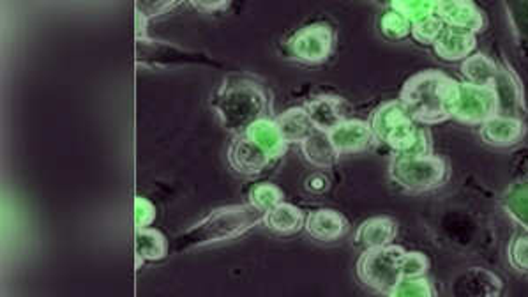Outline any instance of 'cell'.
Returning a JSON list of instances; mask_svg holds the SVG:
<instances>
[{
    "mask_svg": "<svg viewBox=\"0 0 528 297\" xmlns=\"http://www.w3.org/2000/svg\"><path fill=\"white\" fill-rule=\"evenodd\" d=\"M212 108L227 131L242 135L256 121L267 117L269 94L244 76H227L212 98Z\"/></svg>",
    "mask_w": 528,
    "mask_h": 297,
    "instance_id": "1",
    "label": "cell"
},
{
    "mask_svg": "<svg viewBox=\"0 0 528 297\" xmlns=\"http://www.w3.org/2000/svg\"><path fill=\"white\" fill-rule=\"evenodd\" d=\"M458 84L440 71H421L407 80L399 101L416 122L423 126L440 124L451 119V104Z\"/></svg>",
    "mask_w": 528,
    "mask_h": 297,
    "instance_id": "2",
    "label": "cell"
},
{
    "mask_svg": "<svg viewBox=\"0 0 528 297\" xmlns=\"http://www.w3.org/2000/svg\"><path fill=\"white\" fill-rule=\"evenodd\" d=\"M265 212L258 211L251 203L227 205L212 211L200 223L183 232L175 241V251H186L194 248L209 247L223 241H230L249 232L255 225L264 223Z\"/></svg>",
    "mask_w": 528,
    "mask_h": 297,
    "instance_id": "3",
    "label": "cell"
},
{
    "mask_svg": "<svg viewBox=\"0 0 528 297\" xmlns=\"http://www.w3.org/2000/svg\"><path fill=\"white\" fill-rule=\"evenodd\" d=\"M371 131L377 142H384L396 154L403 156H430L432 135L414 121L401 101H387L370 117Z\"/></svg>",
    "mask_w": 528,
    "mask_h": 297,
    "instance_id": "4",
    "label": "cell"
},
{
    "mask_svg": "<svg viewBox=\"0 0 528 297\" xmlns=\"http://www.w3.org/2000/svg\"><path fill=\"white\" fill-rule=\"evenodd\" d=\"M389 177L410 194L432 192L443 184L447 165L438 156H403L392 154L389 161Z\"/></svg>",
    "mask_w": 528,
    "mask_h": 297,
    "instance_id": "5",
    "label": "cell"
},
{
    "mask_svg": "<svg viewBox=\"0 0 528 297\" xmlns=\"http://www.w3.org/2000/svg\"><path fill=\"white\" fill-rule=\"evenodd\" d=\"M407 251L398 245L366 249L357 260V274L370 289L389 296L399 284V264Z\"/></svg>",
    "mask_w": 528,
    "mask_h": 297,
    "instance_id": "6",
    "label": "cell"
},
{
    "mask_svg": "<svg viewBox=\"0 0 528 297\" xmlns=\"http://www.w3.org/2000/svg\"><path fill=\"white\" fill-rule=\"evenodd\" d=\"M497 113V98L491 87H476L467 82L458 84L456 96L451 104V119L463 124L482 126Z\"/></svg>",
    "mask_w": 528,
    "mask_h": 297,
    "instance_id": "7",
    "label": "cell"
},
{
    "mask_svg": "<svg viewBox=\"0 0 528 297\" xmlns=\"http://www.w3.org/2000/svg\"><path fill=\"white\" fill-rule=\"evenodd\" d=\"M335 31L327 23H309L289 40L290 53L306 64H320L327 60L335 50Z\"/></svg>",
    "mask_w": 528,
    "mask_h": 297,
    "instance_id": "8",
    "label": "cell"
},
{
    "mask_svg": "<svg viewBox=\"0 0 528 297\" xmlns=\"http://www.w3.org/2000/svg\"><path fill=\"white\" fill-rule=\"evenodd\" d=\"M137 57H139V64L157 66V68L192 64V62L203 60L201 53H192L177 45H172L166 41H156L150 38H137Z\"/></svg>",
    "mask_w": 528,
    "mask_h": 297,
    "instance_id": "9",
    "label": "cell"
},
{
    "mask_svg": "<svg viewBox=\"0 0 528 297\" xmlns=\"http://www.w3.org/2000/svg\"><path fill=\"white\" fill-rule=\"evenodd\" d=\"M329 137L339 156L366 150L377 142L370 122L361 119H345L333 131H329Z\"/></svg>",
    "mask_w": 528,
    "mask_h": 297,
    "instance_id": "10",
    "label": "cell"
},
{
    "mask_svg": "<svg viewBox=\"0 0 528 297\" xmlns=\"http://www.w3.org/2000/svg\"><path fill=\"white\" fill-rule=\"evenodd\" d=\"M436 14L445 27L478 34L484 29V16L472 2L463 0H443L436 5Z\"/></svg>",
    "mask_w": 528,
    "mask_h": 297,
    "instance_id": "11",
    "label": "cell"
},
{
    "mask_svg": "<svg viewBox=\"0 0 528 297\" xmlns=\"http://www.w3.org/2000/svg\"><path fill=\"white\" fill-rule=\"evenodd\" d=\"M491 89L497 98V115L520 119V112L524 108V91L513 69L498 64V71Z\"/></svg>",
    "mask_w": 528,
    "mask_h": 297,
    "instance_id": "12",
    "label": "cell"
},
{
    "mask_svg": "<svg viewBox=\"0 0 528 297\" xmlns=\"http://www.w3.org/2000/svg\"><path fill=\"white\" fill-rule=\"evenodd\" d=\"M273 159L258 148L246 133L236 135L228 148V163L242 176L260 174Z\"/></svg>",
    "mask_w": 528,
    "mask_h": 297,
    "instance_id": "13",
    "label": "cell"
},
{
    "mask_svg": "<svg viewBox=\"0 0 528 297\" xmlns=\"http://www.w3.org/2000/svg\"><path fill=\"white\" fill-rule=\"evenodd\" d=\"M480 139L493 148H511L518 144L525 135V124L522 119L495 115L486 121L479 130Z\"/></svg>",
    "mask_w": 528,
    "mask_h": 297,
    "instance_id": "14",
    "label": "cell"
},
{
    "mask_svg": "<svg viewBox=\"0 0 528 297\" xmlns=\"http://www.w3.org/2000/svg\"><path fill=\"white\" fill-rule=\"evenodd\" d=\"M304 110L313 124L315 130L318 131H333L337 124H341L345 117V101L339 96H331V94H322L317 98L306 101Z\"/></svg>",
    "mask_w": 528,
    "mask_h": 297,
    "instance_id": "15",
    "label": "cell"
},
{
    "mask_svg": "<svg viewBox=\"0 0 528 297\" xmlns=\"http://www.w3.org/2000/svg\"><path fill=\"white\" fill-rule=\"evenodd\" d=\"M304 229L313 239L331 243L346 234L348 221L337 211L318 209V211H311L306 216Z\"/></svg>",
    "mask_w": 528,
    "mask_h": 297,
    "instance_id": "16",
    "label": "cell"
},
{
    "mask_svg": "<svg viewBox=\"0 0 528 297\" xmlns=\"http://www.w3.org/2000/svg\"><path fill=\"white\" fill-rule=\"evenodd\" d=\"M476 43H478L476 34L445 27V31L442 32L438 41L433 45V50L442 60H447V62L461 60L463 62L472 55V51L476 50Z\"/></svg>",
    "mask_w": 528,
    "mask_h": 297,
    "instance_id": "17",
    "label": "cell"
},
{
    "mask_svg": "<svg viewBox=\"0 0 528 297\" xmlns=\"http://www.w3.org/2000/svg\"><path fill=\"white\" fill-rule=\"evenodd\" d=\"M396 236H398V223L392 218L377 216V218L366 220L357 229L355 245L364 247L366 249L389 247L392 245Z\"/></svg>",
    "mask_w": 528,
    "mask_h": 297,
    "instance_id": "18",
    "label": "cell"
},
{
    "mask_svg": "<svg viewBox=\"0 0 528 297\" xmlns=\"http://www.w3.org/2000/svg\"><path fill=\"white\" fill-rule=\"evenodd\" d=\"M246 135L262 148L273 161L282 158L285 148H287V142L276 124L274 119L271 117H264L260 121H256L255 124H251L246 130Z\"/></svg>",
    "mask_w": 528,
    "mask_h": 297,
    "instance_id": "19",
    "label": "cell"
},
{
    "mask_svg": "<svg viewBox=\"0 0 528 297\" xmlns=\"http://www.w3.org/2000/svg\"><path fill=\"white\" fill-rule=\"evenodd\" d=\"M274 121L287 144H302L315 131L304 106L289 108L283 113H280Z\"/></svg>",
    "mask_w": 528,
    "mask_h": 297,
    "instance_id": "20",
    "label": "cell"
},
{
    "mask_svg": "<svg viewBox=\"0 0 528 297\" xmlns=\"http://www.w3.org/2000/svg\"><path fill=\"white\" fill-rule=\"evenodd\" d=\"M302 156L306 161L315 165L317 168H331L339 158L336 148L331 142L329 133L315 130L302 144H300Z\"/></svg>",
    "mask_w": 528,
    "mask_h": 297,
    "instance_id": "21",
    "label": "cell"
},
{
    "mask_svg": "<svg viewBox=\"0 0 528 297\" xmlns=\"http://www.w3.org/2000/svg\"><path fill=\"white\" fill-rule=\"evenodd\" d=\"M304 221L306 220L302 216V211L289 202H282L274 209L267 211L264 216L265 227L278 234H293L302 229Z\"/></svg>",
    "mask_w": 528,
    "mask_h": 297,
    "instance_id": "22",
    "label": "cell"
},
{
    "mask_svg": "<svg viewBox=\"0 0 528 297\" xmlns=\"http://www.w3.org/2000/svg\"><path fill=\"white\" fill-rule=\"evenodd\" d=\"M498 71V64L489 57L476 53L461 62V75L467 84L476 87H491Z\"/></svg>",
    "mask_w": 528,
    "mask_h": 297,
    "instance_id": "23",
    "label": "cell"
},
{
    "mask_svg": "<svg viewBox=\"0 0 528 297\" xmlns=\"http://www.w3.org/2000/svg\"><path fill=\"white\" fill-rule=\"evenodd\" d=\"M168 255V241L157 229L137 230V267L142 262L163 260Z\"/></svg>",
    "mask_w": 528,
    "mask_h": 297,
    "instance_id": "24",
    "label": "cell"
},
{
    "mask_svg": "<svg viewBox=\"0 0 528 297\" xmlns=\"http://www.w3.org/2000/svg\"><path fill=\"white\" fill-rule=\"evenodd\" d=\"M506 211L528 232V181L513 184L504 195Z\"/></svg>",
    "mask_w": 528,
    "mask_h": 297,
    "instance_id": "25",
    "label": "cell"
},
{
    "mask_svg": "<svg viewBox=\"0 0 528 297\" xmlns=\"http://www.w3.org/2000/svg\"><path fill=\"white\" fill-rule=\"evenodd\" d=\"M379 29L384 38L392 41L405 40L407 36L412 34V23L408 22V18L403 16L399 11L392 9L390 5L380 14Z\"/></svg>",
    "mask_w": 528,
    "mask_h": 297,
    "instance_id": "26",
    "label": "cell"
},
{
    "mask_svg": "<svg viewBox=\"0 0 528 297\" xmlns=\"http://www.w3.org/2000/svg\"><path fill=\"white\" fill-rule=\"evenodd\" d=\"M283 198V192L273 183H260L249 190V203L262 212L274 209L276 205L285 202Z\"/></svg>",
    "mask_w": 528,
    "mask_h": 297,
    "instance_id": "27",
    "label": "cell"
},
{
    "mask_svg": "<svg viewBox=\"0 0 528 297\" xmlns=\"http://www.w3.org/2000/svg\"><path fill=\"white\" fill-rule=\"evenodd\" d=\"M392 9L399 11L403 16L408 18V22L414 25L425 18H430L436 14L438 2H428V0H396L389 4Z\"/></svg>",
    "mask_w": 528,
    "mask_h": 297,
    "instance_id": "28",
    "label": "cell"
},
{
    "mask_svg": "<svg viewBox=\"0 0 528 297\" xmlns=\"http://www.w3.org/2000/svg\"><path fill=\"white\" fill-rule=\"evenodd\" d=\"M445 31V23L440 20L438 14L425 18L412 25V36L421 45H434L442 32Z\"/></svg>",
    "mask_w": 528,
    "mask_h": 297,
    "instance_id": "29",
    "label": "cell"
},
{
    "mask_svg": "<svg viewBox=\"0 0 528 297\" xmlns=\"http://www.w3.org/2000/svg\"><path fill=\"white\" fill-rule=\"evenodd\" d=\"M389 297H433L432 285L426 278H401Z\"/></svg>",
    "mask_w": 528,
    "mask_h": 297,
    "instance_id": "30",
    "label": "cell"
},
{
    "mask_svg": "<svg viewBox=\"0 0 528 297\" xmlns=\"http://www.w3.org/2000/svg\"><path fill=\"white\" fill-rule=\"evenodd\" d=\"M506 7L509 11V18L513 22L520 45L528 49V2L506 4Z\"/></svg>",
    "mask_w": 528,
    "mask_h": 297,
    "instance_id": "31",
    "label": "cell"
},
{
    "mask_svg": "<svg viewBox=\"0 0 528 297\" xmlns=\"http://www.w3.org/2000/svg\"><path fill=\"white\" fill-rule=\"evenodd\" d=\"M430 267V260L423 253H405L399 264L401 278H423Z\"/></svg>",
    "mask_w": 528,
    "mask_h": 297,
    "instance_id": "32",
    "label": "cell"
},
{
    "mask_svg": "<svg viewBox=\"0 0 528 297\" xmlns=\"http://www.w3.org/2000/svg\"><path fill=\"white\" fill-rule=\"evenodd\" d=\"M511 266L522 273H528V232L520 234L513 239L509 247Z\"/></svg>",
    "mask_w": 528,
    "mask_h": 297,
    "instance_id": "33",
    "label": "cell"
},
{
    "mask_svg": "<svg viewBox=\"0 0 528 297\" xmlns=\"http://www.w3.org/2000/svg\"><path fill=\"white\" fill-rule=\"evenodd\" d=\"M154 220H156L154 203L144 197L135 198V225H137V230L148 229Z\"/></svg>",
    "mask_w": 528,
    "mask_h": 297,
    "instance_id": "34",
    "label": "cell"
},
{
    "mask_svg": "<svg viewBox=\"0 0 528 297\" xmlns=\"http://www.w3.org/2000/svg\"><path fill=\"white\" fill-rule=\"evenodd\" d=\"M177 2H139L137 4V13L142 14L145 20H148L150 16H157V14H163L165 11L175 7Z\"/></svg>",
    "mask_w": 528,
    "mask_h": 297,
    "instance_id": "35",
    "label": "cell"
},
{
    "mask_svg": "<svg viewBox=\"0 0 528 297\" xmlns=\"http://www.w3.org/2000/svg\"><path fill=\"white\" fill-rule=\"evenodd\" d=\"M192 5L203 13H218L227 9L230 4L228 2H192Z\"/></svg>",
    "mask_w": 528,
    "mask_h": 297,
    "instance_id": "36",
    "label": "cell"
},
{
    "mask_svg": "<svg viewBox=\"0 0 528 297\" xmlns=\"http://www.w3.org/2000/svg\"><path fill=\"white\" fill-rule=\"evenodd\" d=\"M306 186H308V190H311V192H324V190H327L329 181H327L322 174H315V176H311V177L308 179Z\"/></svg>",
    "mask_w": 528,
    "mask_h": 297,
    "instance_id": "37",
    "label": "cell"
}]
</instances>
